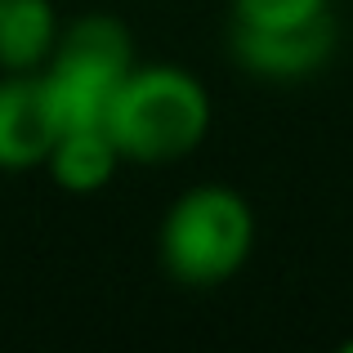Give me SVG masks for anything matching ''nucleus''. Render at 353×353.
<instances>
[{
  "instance_id": "nucleus-7",
  "label": "nucleus",
  "mask_w": 353,
  "mask_h": 353,
  "mask_svg": "<svg viewBox=\"0 0 353 353\" xmlns=\"http://www.w3.org/2000/svg\"><path fill=\"white\" fill-rule=\"evenodd\" d=\"M59 32L54 0H0V72H41Z\"/></svg>"
},
{
  "instance_id": "nucleus-2",
  "label": "nucleus",
  "mask_w": 353,
  "mask_h": 353,
  "mask_svg": "<svg viewBox=\"0 0 353 353\" xmlns=\"http://www.w3.org/2000/svg\"><path fill=\"white\" fill-rule=\"evenodd\" d=\"M255 250V210L228 183H192L157 224V259L165 277L188 291L233 282Z\"/></svg>"
},
{
  "instance_id": "nucleus-5",
  "label": "nucleus",
  "mask_w": 353,
  "mask_h": 353,
  "mask_svg": "<svg viewBox=\"0 0 353 353\" xmlns=\"http://www.w3.org/2000/svg\"><path fill=\"white\" fill-rule=\"evenodd\" d=\"M59 139V117L41 72H0V170H41Z\"/></svg>"
},
{
  "instance_id": "nucleus-1",
  "label": "nucleus",
  "mask_w": 353,
  "mask_h": 353,
  "mask_svg": "<svg viewBox=\"0 0 353 353\" xmlns=\"http://www.w3.org/2000/svg\"><path fill=\"white\" fill-rule=\"evenodd\" d=\"M215 103L206 81L183 63H134L108 103V134L121 161L170 165L192 157L210 134Z\"/></svg>"
},
{
  "instance_id": "nucleus-6",
  "label": "nucleus",
  "mask_w": 353,
  "mask_h": 353,
  "mask_svg": "<svg viewBox=\"0 0 353 353\" xmlns=\"http://www.w3.org/2000/svg\"><path fill=\"white\" fill-rule=\"evenodd\" d=\"M121 152L112 143L103 121H90V125H63L54 139L50 157H45L41 170L59 183L72 197H90V192H103L121 170Z\"/></svg>"
},
{
  "instance_id": "nucleus-9",
  "label": "nucleus",
  "mask_w": 353,
  "mask_h": 353,
  "mask_svg": "<svg viewBox=\"0 0 353 353\" xmlns=\"http://www.w3.org/2000/svg\"><path fill=\"white\" fill-rule=\"evenodd\" d=\"M345 353H353V340H345Z\"/></svg>"
},
{
  "instance_id": "nucleus-4",
  "label": "nucleus",
  "mask_w": 353,
  "mask_h": 353,
  "mask_svg": "<svg viewBox=\"0 0 353 353\" xmlns=\"http://www.w3.org/2000/svg\"><path fill=\"white\" fill-rule=\"evenodd\" d=\"M228 54L255 81H273V85L304 81L313 72H322L336 54V14L309 27H282V32L228 27Z\"/></svg>"
},
{
  "instance_id": "nucleus-3",
  "label": "nucleus",
  "mask_w": 353,
  "mask_h": 353,
  "mask_svg": "<svg viewBox=\"0 0 353 353\" xmlns=\"http://www.w3.org/2000/svg\"><path fill=\"white\" fill-rule=\"evenodd\" d=\"M134 63H139L134 36L117 14H81L63 23L59 45H54L50 63L41 68L59 130L103 121L108 103Z\"/></svg>"
},
{
  "instance_id": "nucleus-8",
  "label": "nucleus",
  "mask_w": 353,
  "mask_h": 353,
  "mask_svg": "<svg viewBox=\"0 0 353 353\" xmlns=\"http://www.w3.org/2000/svg\"><path fill=\"white\" fill-rule=\"evenodd\" d=\"M331 18V0H228V27L282 32Z\"/></svg>"
}]
</instances>
